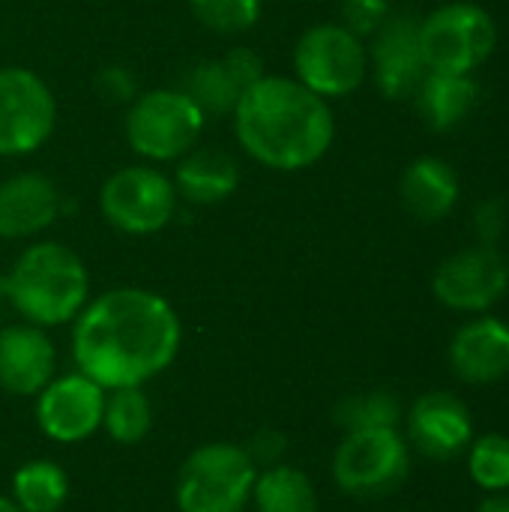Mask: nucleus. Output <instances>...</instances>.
Listing matches in <instances>:
<instances>
[{
  "mask_svg": "<svg viewBox=\"0 0 509 512\" xmlns=\"http://www.w3.org/2000/svg\"><path fill=\"white\" fill-rule=\"evenodd\" d=\"M69 498V477L51 459L24 462L12 474V501L21 512H57Z\"/></svg>",
  "mask_w": 509,
  "mask_h": 512,
  "instance_id": "22",
  "label": "nucleus"
},
{
  "mask_svg": "<svg viewBox=\"0 0 509 512\" xmlns=\"http://www.w3.org/2000/svg\"><path fill=\"white\" fill-rule=\"evenodd\" d=\"M408 477V447L396 429L345 432L333 456V480L357 498L390 495Z\"/></svg>",
  "mask_w": 509,
  "mask_h": 512,
  "instance_id": "9",
  "label": "nucleus"
},
{
  "mask_svg": "<svg viewBox=\"0 0 509 512\" xmlns=\"http://www.w3.org/2000/svg\"><path fill=\"white\" fill-rule=\"evenodd\" d=\"M498 42L495 21L474 3H447L420 21V48L429 72L468 75Z\"/></svg>",
  "mask_w": 509,
  "mask_h": 512,
  "instance_id": "7",
  "label": "nucleus"
},
{
  "mask_svg": "<svg viewBox=\"0 0 509 512\" xmlns=\"http://www.w3.org/2000/svg\"><path fill=\"white\" fill-rule=\"evenodd\" d=\"M198 108L204 117H213V114H234L240 96L246 93L240 87V81L231 75V69L225 66L222 57H213V60H201L189 69L183 87H180Z\"/></svg>",
  "mask_w": 509,
  "mask_h": 512,
  "instance_id": "23",
  "label": "nucleus"
},
{
  "mask_svg": "<svg viewBox=\"0 0 509 512\" xmlns=\"http://www.w3.org/2000/svg\"><path fill=\"white\" fill-rule=\"evenodd\" d=\"M294 72L324 99L354 93L369 75V48L345 24H315L294 45Z\"/></svg>",
  "mask_w": 509,
  "mask_h": 512,
  "instance_id": "6",
  "label": "nucleus"
},
{
  "mask_svg": "<svg viewBox=\"0 0 509 512\" xmlns=\"http://www.w3.org/2000/svg\"><path fill=\"white\" fill-rule=\"evenodd\" d=\"M57 102L42 75L27 66H0V156L36 153L54 132Z\"/></svg>",
  "mask_w": 509,
  "mask_h": 512,
  "instance_id": "10",
  "label": "nucleus"
},
{
  "mask_svg": "<svg viewBox=\"0 0 509 512\" xmlns=\"http://www.w3.org/2000/svg\"><path fill=\"white\" fill-rule=\"evenodd\" d=\"M180 342V318L162 294L111 288L75 318L72 357L102 390L144 387L177 360Z\"/></svg>",
  "mask_w": 509,
  "mask_h": 512,
  "instance_id": "1",
  "label": "nucleus"
},
{
  "mask_svg": "<svg viewBox=\"0 0 509 512\" xmlns=\"http://www.w3.org/2000/svg\"><path fill=\"white\" fill-rule=\"evenodd\" d=\"M408 429L426 456L450 459L471 441V414L459 399L447 393H429L411 408Z\"/></svg>",
  "mask_w": 509,
  "mask_h": 512,
  "instance_id": "16",
  "label": "nucleus"
},
{
  "mask_svg": "<svg viewBox=\"0 0 509 512\" xmlns=\"http://www.w3.org/2000/svg\"><path fill=\"white\" fill-rule=\"evenodd\" d=\"M390 15V3L387 0H345L342 3V24L363 36H372Z\"/></svg>",
  "mask_w": 509,
  "mask_h": 512,
  "instance_id": "28",
  "label": "nucleus"
},
{
  "mask_svg": "<svg viewBox=\"0 0 509 512\" xmlns=\"http://www.w3.org/2000/svg\"><path fill=\"white\" fill-rule=\"evenodd\" d=\"M509 285V264L492 246H474L447 258L435 273V297L459 312L489 309L504 297Z\"/></svg>",
  "mask_w": 509,
  "mask_h": 512,
  "instance_id": "12",
  "label": "nucleus"
},
{
  "mask_svg": "<svg viewBox=\"0 0 509 512\" xmlns=\"http://www.w3.org/2000/svg\"><path fill=\"white\" fill-rule=\"evenodd\" d=\"M369 63L378 81V90L390 99L414 96L426 69L420 48V18L411 12L387 15V21L372 33Z\"/></svg>",
  "mask_w": 509,
  "mask_h": 512,
  "instance_id": "13",
  "label": "nucleus"
},
{
  "mask_svg": "<svg viewBox=\"0 0 509 512\" xmlns=\"http://www.w3.org/2000/svg\"><path fill=\"white\" fill-rule=\"evenodd\" d=\"M399 192L411 216L423 222H438L459 201V177L444 159L423 156L408 165Z\"/></svg>",
  "mask_w": 509,
  "mask_h": 512,
  "instance_id": "19",
  "label": "nucleus"
},
{
  "mask_svg": "<svg viewBox=\"0 0 509 512\" xmlns=\"http://www.w3.org/2000/svg\"><path fill=\"white\" fill-rule=\"evenodd\" d=\"M174 189L192 204H222L240 189V162L225 150L195 147L180 159Z\"/></svg>",
  "mask_w": 509,
  "mask_h": 512,
  "instance_id": "18",
  "label": "nucleus"
},
{
  "mask_svg": "<svg viewBox=\"0 0 509 512\" xmlns=\"http://www.w3.org/2000/svg\"><path fill=\"white\" fill-rule=\"evenodd\" d=\"M336 423L345 432H360V429H396L399 423V402L387 390H372V393H354L345 396L336 405Z\"/></svg>",
  "mask_w": 509,
  "mask_h": 512,
  "instance_id": "25",
  "label": "nucleus"
},
{
  "mask_svg": "<svg viewBox=\"0 0 509 512\" xmlns=\"http://www.w3.org/2000/svg\"><path fill=\"white\" fill-rule=\"evenodd\" d=\"M285 435L276 432V429H261L243 450L249 453V459L255 462V468H273V465H282V456H285Z\"/></svg>",
  "mask_w": 509,
  "mask_h": 512,
  "instance_id": "30",
  "label": "nucleus"
},
{
  "mask_svg": "<svg viewBox=\"0 0 509 512\" xmlns=\"http://www.w3.org/2000/svg\"><path fill=\"white\" fill-rule=\"evenodd\" d=\"M96 90L105 102H114V105H129L135 96H138V81L135 75L126 69V66H105L96 72Z\"/></svg>",
  "mask_w": 509,
  "mask_h": 512,
  "instance_id": "29",
  "label": "nucleus"
},
{
  "mask_svg": "<svg viewBox=\"0 0 509 512\" xmlns=\"http://www.w3.org/2000/svg\"><path fill=\"white\" fill-rule=\"evenodd\" d=\"M105 393L84 372L54 375L36 393V423L57 444H81L102 429Z\"/></svg>",
  "mask_w": 509,
  "mask_h": 512,
  "instance_id": "11",
  "label": "nucleus"
},
{
  "mask_svg": "<svg viewBox=\"0 0 509 512\" xmlns=\"http://www.w3.org/2000/svg\"><path fill=\"white\" fill-rule=\"evenodd\" d=\"M222 60H225V66L231 69V75L240 81L243 90H249L252 84H258V81L267 75L261 54L252 51V48H231L228 54H222Z\"/></svg>",
  "mask_w": 509,
  "mask_h": 512,
  "instance_id": "31",
  "label": "nucleus"
},
{
  "mask_svg": "<svg viewBox=\"0 0 509 512\" xmlns=\"http://www.w3.org/2000/svg\"><path fill=\"white\" fill-rule=\"evenodd\" d=\"M0 512H21V510H18V504H15L12 498H3V495H0Z\"/></svg>",
  "mask_w": 509,
  "mask_h": 512,
  "instance_id": "34",
  "label": "nucleus"
},
{
  "mask_svg": "<svg viewBox=\"0 0 509 512\" xmlns=\"http://www.w3.org/2000/svg\"><path fill=\"white\" fill-rule=\"evenodd\" d=\"M471 474L489 492L509 489V438L486 435L477 441L471 450Z\"/></svg>",
  "mask_w": 509,
  "mask_h": 512,
  "instance_id": "27",
  "label": "nucleus"
},
{
  "mask_svg": "<svg viewBox=\"0 0 509 512\" xmlns=\"http://www.w3.org/2000/svg\"><path fill=\"white\" fill-rule=\"evenodd\" d=\"M480 512H509V501L507 498H489V501L480 507Z\"/></svg>",
  "mask_w": 509,
  "mask_h": 512,
  "instance_id": "33",
  "label": "nucleus"
},
{
  "mask_svg": "<svg viewBox=\"0 0 509 512\" xmlns=\"http://www.w3.org/2000/svg\"><path fill=\"white\" fill-rule=\"evenodd\" d=\"M255 512H318V495L312 480L291 465L261 468L252 486Z\"/></svg>",
  "mask_w": 509,
  "mask_h": 512,
  "instance_id": "21",
  "label": "nucleus"
},
{
  "mask_svg": "<svg viewBox=\"0 0 509 512\" xmlns=\"http://www.w3.org/2000/svg\"><path fill=\"white\" fill-rule=\"evenodd\" d=\"M456 375L468 384H492L509 372V327L483 318L462 327L450 348Z\"/></svg>",
  "mask_w": 509,
  "mask_h": 512,
  "instance_id": "17",
  "label": "nucleus"
},
{
  "mask_svg": "<svg viewBox=\"0 0 509 512\" xmlns=\"http://www.w3.org/2000/svg\"><path fill=\"white\" fill-rule=\"evenodd\" d=\"M231 120L249 159L273 171L312 168L336 138L330 102L285 75H264L252 84L240 96Z\"/></svg>",
  "mask_w": 509,
  "mask_h": 512,
  "instance_id": "2",
  "label": "nucleus"
},
{
  "mask_svg": "<svg viewBox=\"0 0 509 512\" xmlns=\"http://www.w3.org/2000/svg\"><path fill=\"white\" fill-rule=\"evenodd\" d=\"M195 18L213 33H246L261 18V0H189Z\"/></svg>",
  "mask_w": 509,
  "mask_h": 512,
  "instance_id": "26",
  "label": "nucleus"
},
{
  "mask_svg": "<svg viewBox=\"0 0 509 512\" xmlns=\"http://www.w3.org/2000/svg\"><path fill=\"white\" fill-rule=\"evenodd\" d=\"M99 207L108 225L123 234L144 237L162 231L174 219L177 189L174 180L153 165H126L105 180Z\"/></svg>",
  "mask_w": 509,
  "mask_h": 512,
  "instance_id": "8",
  "label": "nucleus"
},
{
  "mask_svg": "<svg viewBox=\"0 0 509 512\" xmlns=\"http://www.w3.org/2000/svg\"><path fill=\"white\" fill-rule=\"evenodd\" d=\"M477 231L483 237V243L489 246L495 237H501L504 231V207L498 201H486L480 210H477Z\"/></svg>",
  "mask_w": 509,
  "mask_h": 512,
  "instance_id": "32",
  "label": "nucleus"
},
{
  "mask_svg": "<svg viewBox=\"0 0 509 512\" xmlns=\"http://www.w3.org/2000/svg\"><path fill=\"white\" fill-rule=\"evenodd\" d=\"M417 111L429 129L447 132L459 126L477 102V84L471 75H450V72H426L420 87L414 90Z\"/></svg>",
  "mask_w": 509,
  "mask_h": 512,
  "instance_id": "20",
  "label": "nucleus"
},
{
  "mask_svg": "<svg viewBox=\"0 0 509 512\" xmlns=\"http://www.w3.org/2000/svg\"><path fill=\"white\" fill-rule=\"evenodd\" d=\"M66 210L63 192L45 174H12L0 183V237L30 240L51 228Z\"/></svg>",
  "mask_w": 509,
  "mask_h": 512,
  "instance_id": "14",
  "label": "nucleus"
},
{
  "mask_svg": "<svg viewBox=\"0 0 509 512\" xmlns=\"http://www.w3.org/2000/svg\"><path fill=\"white\" fill-rule=\"evenodd\" d=\"M57 369V351L36 324L0 327V387L12 396H36Z\"/></svg>",
  "mask_w": 509,
  "mask_h": 512,
  "instance_id": "15",
  "label": "nucleus"
},
{
  "mask_svg": "<svg viewBox=\"0 0 509 512\" xmlns=\"http://www.w3.org/2000/svg\"><path fill=\"white\" fill-rule=\"evenodd\" d=\"M3 300L42 330L69 324L90 300L84 261L63 243H30L3 276Z\"/></svg>",
  "mask_w": 509,
  "mask_h": 512,
  "instance_id": "3",
  "label": "nucleus"
},
{
  "mask_svg": "<svg viewBox=\"0 0 509 512\" xmlns=\"http://www.w3.org/2000/svg\"><path fill=\"white\" fill-rule=\"evenodd\" d=\"M102 429L120 447L141 444L153 429V405L141 387H120L105 393Z\"/></svg>",
  "mask_w": 509,
  "mask_h": 512,
  "instance_id": "24",
  "label": "nucleus"
},
{
  "mask_svg": "<svg viewBox=\"0 0 509 512\" xmlns=\"http://www.w3.org/2000/svg\"><path fill=\"white\" fill-rule=\"evenodd\" d=\"M258 468L240 444L216 441L180 465L174 498L180 512H243L252 504Z\"/></svg>",
  "mask_w": 509,
  "mask_h": 512,
  "instance_id": "4",
  "label": "nucleus"
},
{
  "mask_svg": "<svg viewBox=\"0 0 509 512\" xmlns=\"http://www.w3.org/2000/svg\"><path fill=\"white\" fill-rule=\"evenodd\" d=\"M207 117L201 108L183 93L171 87H156L147 93H138L129 102L123 132L129 147L147 159L150 165L183 159L189 150H195Z\"/></svg>",
  "mask_w": 509,
  "mask_h": 512,
  "instance_id": "5",
  "label": "nucleus"
}]
</instances>
